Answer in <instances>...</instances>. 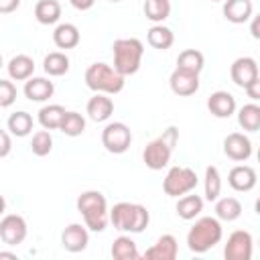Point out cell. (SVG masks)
<instances>
[{
	"instance_id": "25",
	"label": "cell",
	"mask_w": 260,
	"mask_h": 260,
	"mask_svg": "<svg viewBox=\"0 0 260 260\" xmlns=\"http://www.w3.org/2000/svg\"><path fill=\"white\" fill-rule=\"evenodd\" d=\"M213 211L219 221H236L242 215V203L236 197H217Z\"/></svg>"
},
{
	"instance_id": "20",
	"label": "cell",
	"mask_w": 260,
	"mask_h": 260,
	"mask_svg": "<svg viewBox=\"0 0 260 260\" xmlns=\"http://www.w3.org/2000/svg\"><path fill=\"white\" fill-rule=\"evenodd\" d=\"M85 112L93 122H106L114 114V102L106 93H95L93 98H89V102L85 106Z\"/></svg>"
},
{
	"instance_id": "12",
	"label": "cell",
	"mask_w": 260,
	"mask_h": 260,
	"mask_svg": "<svg viewBox=\"0 0 260 260\" xmlns=\"http://www.w3.org/2000/svg\"><path fill=\"white\" fill-rule=\"evenodd\" d=\"M230 77L238 87H246L250 81L260 77L258 73V63L252 57H238L232 67H230Z\"/></svg>"
},
{
	"instance_id": "5",
	"label": "cell",
	"mask_w": 260,
	"mask_h": 260,
	"mask_svg": "<svg viewBox=\"0 0 260 260\" xmlns=\"http://www.w3.org/2000/svg\"><path fill=\"white\" fill-rule=\"evenodd\" d=\"M112 55H114V69L128 77L134 75L140 69L142 55H144V45L140 39L130 37V39H116L112 45Z\"/></svg>"
},
{
	"instance_id": "3",
	"label": "cell",
	"mask_w": 260,
	"mask_h": 260,
	"mask_svg": "<svg viewBox=\"0 0 260 260\" xmlns=\"http://www.w3.org/2000/svg\"><path fill=\"white\" fill-rule=\"evenodd\" d=\"M221 236H223V230L217 217H211V215L199 217L187 232V248L193 254H205L207 250H211L221 242Z\"/></svg>"
},
{
	"instance_id": "23",
	"label": "cell",
	"mask_w": 260,
	"mask_h": 260,
	"mask_svg": "<svg viewBox=\"0 0 260 260\" xmlns=\"http://www.w3.org/2000/svg\"><path fill=\"white\" fill-rule=\"evenodd\" d=\"M177 215L181 217V219H185V221H191V219H195L201 211H203V199L197 195V193H185V195H181L179 197V201H177Z\"/></svg>"
},
{
	"instance_id": "39",
	"label": "cell",
	"mask_w": 260,
	"mask_h": 260,
	"mask_svg": "<svg viewBox=\"0 0 260 260\" xmlns=\"http://www.w3.org/2000/svg\"><path fill=\"white\" fill-rule=\"evenodd\" d=\"M244 91L248 93V98H250L252 102H258V100H260V77H256L254 81H250V83L244 87Z\"/></svg>"
},
{
	"instance_id": "33",
	"label": "cell",
	"mask_w": 260,
	"mask_h": 260,
	"mask_svg": "<svg viewBox=\"0 0 260 260\" xmlns=\"http://www.w3.org/2000/svg\"><path fill=\"white\" fill-rule=\"evenodd\" d=\"M142 10H144V16L150 22L160 24L171 14V0H144Z\"/></svg>"
},
{
	"instance_id": "1",
	"label": "cell",
	"mask_w": 260,
	"mask_h": 260,
	"mask_svg": "<svg viewBox=\"0 0 260 260\" xmlns=\"http://www.w3.org/2000/svg\"><path fill=\"white\" fill-rule=\"evenodd\" d=\"M108 215H110V223L114 225V230L124 232V234H140L150 221V213L144 205L128 203V201L116 203L108 211Z\"/></svg>"
},
{
	"instance_id": "47",
	"label": "cell",
	"mask_w": 260,
	"mask_h": 260,
	"mask_svg": "<svg viewBox=\"0 0 260 260\" xmlns=\"http://www.w3.org/2000/svg\"><path fill=\"white\" fill-rule=\"evenodd\" d=\"M211 2H221V0H211Z\"/></svg>"
},
{
	"instance_id": "35",
	"label": "cell",
	"mask_w": 260,
	"mask_h": 260,
	"mask_svg": "<svg viewBox=\"0 0 260 260\" xmlns=\"http://www.w3.org/2000/svg\"><path fill=\"white\" fill-rule=\"evenodd\" d=\"M203 189H205V199H207V201H215V199L221 195V175H219L217 167L209 165V167L205 169Z\"/></svg>"
},
{
	"instance_id": "44",
	"label": "cell",
	"mask_w": 260,
	"mask_h": 260,
	"mask_svg": "<svg viewBox=\"0 0 260 260\" xmlns=\"http://www.w3.org/2000/svg\"><path fill=\"white\" fill-rule=\"evenodd\" d=\"M6 211V199H4V195H0V215Z\"/></svg>"
},
{
	"instance_id": "6",
	"label": "cell",
	"mask_w": 260,
	"mask_h": 260,
	"mask_svg": "<svg viewBox=\"0 0 260 260\" xmlns=\"http://www.w3.org/2000/svg\"><path fill=\"white\" fill-rule=\"evenodd\" d=\"M85 85L93 91V93H106V95H114L120 93L124 89V75H120L112 65L108 63H91L85 69Z\"/></svg>"
},
{
	"instance_id": "8",
	"label": "cell",
	"mask_w": 260,
	"mask_h": 260,
	"mask_svg": "<svg viewBox=\"0 0 260 260\" xmlns=\"http://www.w3.org/2000/svg\"><path fill=\"white\" fill-rule=\"evenodd\" d=\"M132 144V132L124 122H110L102 130V146L112 154H122Z\"/></svg>"
},
{
	"instance_id": "38",
	"label": "cell",
	"mask_w": 260,
	"mask_h": 260,
	"mask_svg": "<svg viewBox=\"0 0 260 260\" xmlns=\"http://www.w3.org/2000/svg\"><path fill=\"white\" fill-rule=\"evenodd\" d=\"M10 150H12V138H10V134L6 130L0 128V158L8 156Z\"/></svg>"
},
{
	"instance_id": "22",
	"label": "cell",
	"mask_w": 260,
	"mask_h": 260,
	"mask_svg": "<svg viewBox=\"0 0 260 260\" xmlns=\"http://www.w3.org/2000/svg\"><path fill=\"white\" fill-rule=\"evenodd\" d=\"M79 41H81V35L73 22H61L53 30V43L59 49H73L79 45Z\"/></svg>"
},
{
	"instance_id": "13",
	"label": "cell",
	"mask_w": 260,
	"mask_h": 260,
	"mask_svg": "<svg viewBox=\"0 0 260 260\" xmlns=\"http://www.w3.org/2000/svg\"><path fill=\"white\" fill-rule=\"evenodd\" d=\"M89 244V232L85 225L81 223H69L63 232H61V246L67 250V252H83Z\"/></svg>"
},
{
	"instance_id": "41",
	"label": "cell",
	"mask_w": 260,
	"mask_h": 260,
	"mask_svg": "<svg viewBox=\"0 0 260 260\" xmlns=\"http://www.w3.org/2000/svg\"><path fill=\"white\" fill-rule=\"evenodd\" d=\"M69 4H71L75 10H89V8L95 4V0H69Z\"/></svg>"
},
{
	"instance_id": "10",
	"label": "cell",
	"mask_w": 260,
	"mask_h": 260,
	"mask_svg": "<svg viewBox=\"0 0 260 260\" xmlns=\"http://www.w3.org/2000/svg\"><path fill=\"white\" fill-rule=\"evenodd\" d=\"M28 228L22 215L18 213H8L0 219V240L6 246H18L26 240Z\"/></svg>"
},
{
	"instance_id": "7",
	"label": "cell",
	"mask_w": 260,
	"mask_h": 260,
	"mask_svg": "<svg viewBox=\"0 0 260 260\" xmlns=\"http://www.w3.org/2000/svg\"><path fill=\"white\" fill-rule=\"evenodd\" d=\"M197 173L189 167H171L162 179V191L169 197H181L197 187Z\"/></svg>"
},
{
	"instance_id": "4",
	"label": "cell",
	"mask_w": 260,
	"mask_h": 260,
	"mask_svg": "<svg viewBox=\"0 0 260 260\" xmlns=\"http://www.w3.org/2000/svg\"><path fill=\"white\" fill-rule=\"evenodd\" d=\"M177 142H179V130H177V126H169L167 130H162L160 136H156L154 140H150L144 146V150H142L144 165L150 171H162L169 165Z\"/></svg>"
},
{
	"instance_id": "15",
	"label": "cell",
	"mask_w": 260,
	"mask_h": 260,
	"mask_svg": "<svg viewBox=\"0 0 260 260\" xmlns=\"http://www.w3.org/2000/svg\"><path fill=\"white\" fill-rule=\"evenodd\" d=\"M169 85H171V91H173L175 95L187 98V95L197 93V89H199V75L175 67V71H173L171 77H169Z\"/></svg>"
},
{
	"instance_id": "30",
	"label": "cell",
	"mask_w": 260,
	"mask_h": 260,
	"mask_svg": "<svg viewBox=\"0 0 260 260\" xmlns=\"http://www.w3.org/2000/svg\"><path fill=\"white\" fill-rule=\"evenodd\" d=\"M43 69L51 77H61V75H65L69 71V57L65 53H61V51H53V53L45 55Z\"/></svg>"
},
{
	"instance_id": "18",
	"label": "cell",
	"mask_w": 260,
	"mask_h": 260,
	"mask_svg": "<svg viewBox=\"0 0 260 260\" xmlns=\"http://www.w3.org/2000/svg\"><path fill=\"white\" fill-rule=\"evenodd\" d=\"M207 110L215 118H230L236 112V98L230 91L217 89L207 98Z\"/></svg>"
},
{
	"instance_id": "26",
	"label": "cell",
	"mask_w": 260,
	"mask_h": 260,
	"mask_svg": "<svg viewBox=\"0 0 260 260\" xmlns=\"http://www.w3.org/2000/svg\"><path fill=\"white\" fill-rule=\"evenodd\" d=\"M35 18L41 24H55L61 18V4L57 0H39L35 4Z\"/></svg>"
},
{
	"instance_id": "40",
	"label": "cell",
	"mask_w": 260,
	"mask_h": 260,
	"mask_svg": "<svg viewBox=\"0 0 260 260\" xmlns=\"http://www.w3.org/2000/svg\"><path fill=\"white\" fill-rule=\"evenodd\" d=\"M20 6V0H0V14H10Z\"/></svg>"
},
{
	"instance_id": "11",
	"label": "cell",
	"mask_w": 260,
	"mask_h": 260,
	"mask_svg": "<svg viewBox=\"0 0 260 260\" xmlns=\"http://www.w3.org/2000/svg\"><path fill=\"white\" fill-rule=\"evenodd\" d=\"M223 154L236 162H244L252 156V142L242 132H232L223 138Z\"/></svg>"
},
{
	"instance_id": "46",
	"label": "cell",
	"mask_w": 260,
	"mask_h": 260,
	"mask_svg": "<svg viewBox=\"0 0 260 260\" xmlns=\"http://www.w3.org/2000/svg\"><path fill=\"white\" fill-rule=\"evenodd\" d=\"M110 2H120V0H110Z\"/></svg>"
},
{
	"instance_id": "21",
	"label": "cell",
	"mask_w": 260,
	"mask_h": 260,
	"mask_svg": "<svg viewBox=\"0 0 260 260\" xmlns=\"http://www.w3.org/2000/svg\"><path fill=\"white\" fill-rule=\"evenodd\" d=\"M6 69H8V75H10L12 81H26L35 73V61H32V57L20 53V55H14L8 61Z\"/></svg>"
},
{
	"instance_id": "28",
	"label": "cell",
	"mask_w": 260,
	"mask_h": 260,
	"mask_svg": "<svg viewBox=\"0 0 260 260\" xmlns=\"http://www.w3.org/2000/svg\"><path fill=\"white\" fill-rule=\"evenodd\" d=\"M203 65H205V57L197 49H185L177 57V69H183V71H189V73L199 75L203 71Z\"/></svg>"
},
{
	"instance_id": "29",
	"label": "cell",
	"mask_w": 260,
	"mask_h": 260,
	"mask_svg": "<svg viewBox=\"0 0 260 260\" xmlns=\"http://www.w3.org/2000/svg\"><path fill=\"white\" fill-rule=\"evenodd\" d=\"M65 112H67V110H65L61 104L43 106V108L39 110V124H41L45 130H59Z\"/></svg>"
},
{
	"instance_id": "27",
	"label": "cell",
	"mask_w": 260,
	"mask_h": 260,
	"mask_svg": "<svg viewBox=\"0 0 260 260\" xmlns=\"http://www.w3.org/2000/svg\"><path fill=\"white\" fill-rule=\"evenodd\" d=\"M114 260H136L140 258V252L136 248V242L130 236H118L110 250Z\"/></svg>"
},
{
	"instance_id": "42",
	"label": "cell",
	"mask_w": 260,
	"mask_h": 260,
	"mask_svg": "<svg viewBox=\"0 0 260 260\" xmlns=\"http://www.w3.org/2000/svg\"><path fill=\"white\" fill-rule=\"evenodd\" d=\"M258 28H260V18H258V16H252V26H250V32H252V37H254V39H260Z\"/></svg>"
},
{
	"instance_id": "19",
	"label": "cell",
	"mask_w": 260,
	"mask_h": 260,
	"mask_svg": "<svg viewBox=\"0 0 260 260\" xmlns=\"http://www.w3.org/2000/svg\"><path fill=\"white\" fill-rule=\"evenodd\" d=\"M223 18L232 24H244L252 18L254 4L252 0H225L223 2Z\"/></svg>"
},
{
	"instance_id": "14",
	"label": "cell",
	"mask_w": 260,
	"mask_h": 260,
	"mask_svg": "<svg viewBox=\"0 0 260 260\" xmlns=\"http://www.w3.org/2000/svg\"><path fill=\"white\" fill-rule=\"evenodd\" d=\"M256 181H258V175L254 171V167L250 165H236L230 169L228 173V183L234 191H240V193H248L256 187Z\"/></svg>"
},
{
	"instance_id": "16",
	"label": "cell",
	"mask_w": 260,
	"mask_h": 260,
	"mask_svg": "<svg viewBox=\"0 0 260 260\" xmlns=\"http://www.w3.org/2000/svg\"><path fill=\"white\" fill-rule=\"evenodd\" d=\"M179 256V244L173 234H162L146 252V260H175Z\"/></svg>"
},
{
	"instance_id": "17",
	"label": "cell",
	"mask_w": 260,
	"mask_h": 260,
	"mask_svg": "<svg viewBox=\"0 0 260 260\" xmlns=\"http://www.w3.org/2000/svg\"><path fill=\"white\" fill-rule=\"evenodd\" d=\"M24 98L30 102H47L49 98H53L55 93V85L51 79L47 77H28L24 81Z\"/></svg>"
},
{
	"instance_id": "34",
	"label": "cell",
	"mask_w": 260,
	"mask_h": 260,
	"mask_svg": "<svg viewBox=\"0 0 260 260\" xmlns=\"http://www.w3.org/2000/svg\"><path fill=\"white\" fill-rule=\"evenodd\" d=\"M59 130L65 134V136H71V138H75V136H79V134H83V130H85V118L79 114V112H65V116H63V120H61V126H59Z\"/></svg>"
},
{
	"instance_id": "37",
	"label": "cell",
	"mask_w": 260,
	"mask_h": 260,
	"mask_svg": "<svg viewBox=\"0 0 260 260\" xmlns=\"http://www.w3.org/2000/svg\"><path fill=\"white\" fill-rule=\"evenodd\" d=\"M16 102V85L10 79H0V108H8Z\"/></svg>"
},
{
	"instance_id": "43",
	"label": "cell",
	"mask_w": 260,
	"mask_h": 260,
	"mask_svg": "<svg viewBox=\"0 0 260 260\" xmlns=\"http://www.w3.org/2000/svg\"><path fill=\"white\" fill-rule=\"evenodd\" d=\"M2 258H10V260H16V254L14 252H0V260Z\"/></svg>"
},
{
	"instance_id": "9",
	"label": "cell",
	"mask_w": 260,
	"mask_h": 260,
	"mask_svg": "<svg viewBox=\"0 0 260 260\" xmlns=\"http://www.w3.org/2000/svg\"><path fill=\"white\" fill-rule=\"evenodd\" d=\"M252 234L246 230H236L228 236L225 248H223V256L225 260H250L252 258Z\"/></svg>"
},
{
	"instance_id": "24",
	"label": "cell",
	"mask_w": 260,
	"mask_h": 260,
	"mask_svg": "<svg viewBox=\"0 0 260 260\" xmlns=\"http://www.w3.org/2000/svg\"><path fill=\"white\" fill-rule=\"evenodd\" d=\"M146 41H148V45H150L152 49L167 51V49L173 47V43H175V35H173V30H171L169 26H165V24L160 22V24H152V26L148 28V32H146Z\"/></svg>"
},
{
	"instance_id": "36",
	"label": "cell",
	"mask_w": 260,
	"mask_h": 260,
	"mask_svg": "<svg viewBox=\"0 0 260 260\" xmlns=\"http://www.w3.org/2000/svg\"><path fill=\"white\" fill-rule=\"evenodd\" d=\"M30 150L37 156H47L53 150V136H51V132L49 130L35 132L32 134V140H30Z\"/></svg>"
},
{
	"instance_id": "2",
	"label": "cell",
	"mask_w": 260,
	"mask_h": 260,
	"mask_svg": "<svg viewBox=\"0 0 260 260\" xmlns=\"http://www.w3.org/2000/svg\"><path fill=\"white\" fill-rule=\"evenodd\" d=\"M77 211L83 217V225L91 232H104L110 223L108 201L100 191H83L77 197Z\"/></svg>"
},
{
	"instance_id": "32",
	"label": "cell",
	"mask_w": 260,
	"mask_h": 260,
	"mask_svg": "<svg viewBox=\"0 0 260 260\" xmlns=\"http://www.w3.org/2000/svg\"><path fill=\"white\" fill-rule=\"evenodd\" d=\"M238 124L246 132H256L260 128V106L256 102L242 106L238 110Z\"/></svg>"
},
{
	"instance_id": "45",
	"label": "cell",
	"mask_w": 260,
	"mask_h": 260,
	"mask_svg": "<svg viewBox=\"0 0 260 260\" xmlns=\"http://www.w3.org/2000/svg\"><path fill=\"white\" fill-rule=\"evenodd\" d=\"M2 65H4V63H2V55H0V69H2Z\"/></svg>"
},
{
	"instance_id": "31",
	"label": "cell",
	"mask_w": 260,
	"mask_h": 260,
	"mask_svg": "<svg viewBox=\"0 0 260 260\" xmlns=\"http://www.w3.org/2000/svg\"><path fill=\"white\" fill-rule=\"evenodd\" d=\"M32 124H35V122H32V116H30L28 112H24V110L10 114V118H8V122H6L10 134H12V136H18V138L28 136V134L32 132Z\"/></svg>"
}]
</instances>
